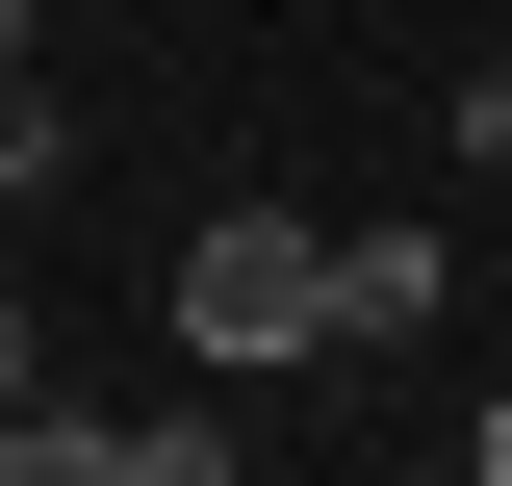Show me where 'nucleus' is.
Instances as JSON below:
<instances>
[{
  "label": "nucleus",
  "mask_w": 512,
  "mask_h": 486,
  "mask_svg": "<svg viewBox=\"0 0 512 486\" xmlns=\"http://www.w3.org/2000/svg\"><path fill=\"white\" fill-rule=\"evenodd\" d=\"M0 77H52V0H0Z\"/></svg>",
  "instance_id": "7"
},
{
  "label": "nucleus",
  "mask_w": 512,
  "mask_h": 486,
  "mask_svg": "<svg viewBox=\"0 0 512 486\" xmlns=\"http://www.w3.org/2000/svg\"><path fill=\"white\" fill-rule=\"evenodd\" d=\"M128 486H231V410H128Z\"/></svg>",
  "instance_id": "5"
},
{
  "label": "nucleus",
  "mask_w": 512,
  "mask_h": 486,
  "mask_svg": "<svg viewBox=\"0 0 512 486\" xmlns=\"http://www.w3.org/2000/svg\"><path fill=\"white\" fill-rule=\"evenodd\" d=\"M436 486H461V461H436Z\"/></svg>",
  "instance_id": "8"
},
{
  "label": "nucleus",
  "mask_w": 512,
  "mask_h": 486,
  "mask_svg": "<svg viewBox=\"0 0 512 486\" xmlns=\"http://www.w3.org/2000/svg\"><path fill=\"white\" fill-rule=\"evenodd\" d=\"M436 231H333V359H410V333H436Z\"/></svg>",
  "instance_id": "2"
},
{
  "label": "nucleus",
  "mask_w": 512,
  "mask_h": 486,
  "mask_svg": "<svg viewBox=\"0 0 512 486\" xmlns=\"http://www.w3.org/2000/svg\"><path fill=\"white\" fill-rule=\"evenodd\" d=\"M77 180V103H52V77H0V205H52Z\"/></svg>",
  "instance_id": "4"
},
{
  "label": "nucleus",
  "mask_w": 512,
  "mask_h": 486,
  "mask_svg": "<svg viewBox=\"0 0 512 486\" xmlns=\"http://www.w3.org/2000/svg\"><path fill=\"white\" fill-rule=\"evenodd\" d=\"M0 486H128V410H52V384H26V410H0Z\"/></svg>",
  "instance_id": "3"
},
{
  "label": "nucleus",
  "mask_w": 512,
  "mask_h": 486,
  "mask_svg": "<svg viewBox=\"0 0 512 486\" xmlns=\"http://www.w3.org/2000/svg\"><path fill=\"white\" fill-rule=\"evenodd\" d=\"M461 486H512V384H487V410H461Z\"/></svg>",
  "instance_id": "6"
},
{
  "label": "nucleus",
  "mask_w": 512,
  "mask_h": 486,
  "mask_svg": "<svg viewBox=\"0 0 512 486\" xmlns=\"http://www.w3.org/2000/svg\"><path fill=\"white\" fill-rule=\"evenodd\" d=\"M180 359H333V231L205 205V231H180Z\"/></svg>",
  "instance_id": "1"
}]
</instances>
